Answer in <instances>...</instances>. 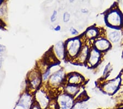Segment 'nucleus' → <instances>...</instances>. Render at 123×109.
Wrapping results in <instances>:
<instances>
[{"label": "nucleus", "mask_w": 123, "mask_h": 109, "mask_svg": "<svg viewBox=\"0 0 123 109\" xmlns=\"http://www.w3.org/2000/svg\"><path fill=\"white\" fill-rule=\"evenodd\" d=\"M66 58L74 59L78 55L83 46V42L81 37H75L69 39L65 42Z\"/></svg>", "instance_id": "obj_1"}, {"label": "nucleus", "mask_w": 123, "mask_h": 109, "mask_svg": "<svg viewBox=\"0 0 123 109\" xmlns=\"http://www.w3.org/2000/svg\"><path fill=\"white\" fill-rule=\"evenodd\" d=\"M27 83L29 93L34 94L42 84V73L38 69H35L29 72L27 78Z\"/></svg>", "instance_id": "obj_2"}, {"label": "nucleus", "mask_w": 123, "mask_h": 109, "mask_svg": "<svg viewBox=\"0 0 123 109\" xmlns=\"http://www.w3.org/2000/svg\"><path fill=\"white\" fill-rule=\"evenodd\" d=\"M66 76L63 69L61 68L52 73L48 80L47 81V86L48 88L54 89H57L65 84Z\"/></svg>", "instance_id": "obj_3"}, {"label": "nucleus", "mask_w": 123, "mask_h": 109, "mask_svg": "<svg viewBox=\"0 0 123 109\" xmlns=\"http://www.w3.org/2000/svg\"><path fill=\"white\" fill-rule=\"evenodd\" d=\"M106 22L109 27L119 29L123 25V17L119 10L112 9L106 15Z\"/></svg>", "instance_id": "obj_4"}, {"label": "nucleus", "mask_w": 123, "mask_h": 109, "mask_svg": "<svg viewBox=\"0 0 123 109\" xmlns=\"http://www.w3.org/2000/svg\"><path fill=\"white\" fill-rule=\"evenodd\" d=\"M35 102L42 109H47L50 104V98L46 89L41 87L33 94Z\"/></svg>", "instance_id": "obj_5"}, {"label": "nucleus", "mask_w": 123, "mask_h": 109, "mask_svg": "<svg viewBox=\"0 0 123 109\" xmlns=\"http://www.w3.org/2000/svg\"><path fill=\"white\" fill-rule=\"evenodd\" d=\"M55 102L57 109H72L76 100L74 97L63 92L57 95Z\"/></svg>", "instance_id": "obj_6"}, {"label": "nucleus", "mask_w": 123, "mask_h": 109, "mask_svg": "<svg viewBox=\"0 0 123 109\" xmlns=\"http://www.w3.org/2000/svg\"><path fill=\"white\" fill-rule=\"evenodd\" d=\"M34 102L33 94L29 92L23 93L14 109H30Z\"/></svg>", "instance_id": "obj_7"}, {"label": "nucleus", "mask_w": 123, "mask_h": 109, "mask_svg": "<svg viewBox=\"0 0 123 109\" xmlns=\"http://www.w3.org/2000/svg\"><path fill=\"white\" fill-rule=\"evenodd\" d=\"M121 79L120 77L111 80L105 83L102 86V89L105 93L108 94H113L118 90L120 84Z\"/></svg>", "instance_id": "obj_8"}, {"label": "nucleus", "mask_w": 123, "mask_h": 109, "mask_svg": "<svg viewBox=\"0 0 123 109\" xmlns=\"http://www.w3.org/2000/svg\"><path fill=\"white\" fill-rule=\"evenodd\" d=\"M101 58V52L92 46V48L90 50L88 58L87 59L86 63L89 67H96L98 64Z\"/></svg>", "instance_id": "obj_9"}, {"label": "nucleus", "mask_w": 123, "mask_h": 109, "mask_svg": "<svg viewBox=\"0 0 123 109\" xmlns=\"http://www.w3.org/2000/svg\"><path fill=\"white\" fill-rule=\"evenodd\" d=\"M51 51L54 56L56 57L57 60H62L66 58V53L65 50V43L62 41L57 42L54 46H53V49Z\"/></svg>", "instance_id": "obj_10"}, {"label": "nucleus", "mask_w": 123, "mask_h": 109, "mask_svg": "<svg viewBox=\"0 0 123 109\" xmlns=\"http://www.w3.org/2000/svg\"><path fill=\"white\" fill-rule=\"evenodd\" d=\"M84 81V78L78 73H72L66 76L65 84L80 86Z\"/></svg>", "instance_id": "obj_11"}, {"label": "nucleus", "mask_w": 123, "mask_h": 109, "mask_svg": "<svg viewBox=\"0 0 123 109\" xmlns=\"http://www.w3.org/2000/svg\"><path fill=\"white\" fill-rule=\"evenodd\" d=\"M90 50L89 45H83L80 52L73 60L75 61V62L78 63L79 64H83V63H86L87 59L88 58Z\"/></svg>", "instance_id": "obj_12"}, {"label": "nucleus", "mask_w": 123, "mask_h": 109, "mask_svg": "<svg viewBox=\"0 0 123 109\" xmlns=\"http://www.w3.org/2000/svg\"><path fill=\"white\" fill-rule=\"evenodd\" d=\"M122 34L119 29L111 28L107 31L108 40L113 43H118L122 37Z\"/></svg>", "instance_id": "obj_13"}, {"label": "nucleus", "mask_w": 123, "mask_h": 109, "mask_svg": "<svg viewBox=\"0 0 123 109\" xmlns=\"http://www.w3.org/2000/svg\"><path fill=\"white\" fill-rule=\"evenodd\" d=\"M93 47L100 52H104L110 49L111 43L107 39L102 38L95 40Z\"/></svg>", "instance_id": "obj_14"}, {"label": "nucleus", "mask_w": 123, "mask_h": 109, "mask_svg": "<svg viewBox=\"0 0 123 109\" xmlns=\"http://www.w3.org/2000/svg\"><path fill=\"white\" fill-rule=\"evenodd\" d=\"M80 86L65 84L63 86V92L74 97L80 91Z\"/></svg>", "instance_id": "obj_15"}, {"label": "nucleus", "mask_w": 123, "mask_h": 109, "mask_svg": "<svg viewBox=\"0 0 123 109\" xmlns=\"http://www.w3.org/2000/svg\"><path fill=\"white\" fill-rule=\"evenodd\" d=\"M99 34V31L96 28L90 27L86 30L84 34V37L85 39L89 40L94 39L98 36Z\"/></svg>", "instance_id": "obj_16"}, {"label": "nucleus", "mask_w": 123, "mask_h": 109, "mask_svg": "<svg viewBox=\"0 0 123 109\" xmlns=\"http://www.w3.org/2000/svg\"><path fill=\"white\" fill-rule=\"evenodd\" d=\"M88 106L84 102H76L72 109H88Z\"/></svg>", "instance_id": "obj_17"}, {"label": "nucleus", "mask_w": 123, "mask_h": 109, "mask_svg": "<svg viewBox=\"0 0 123 109\" xmlns=\"http://www.w3.org/2000/svg\"><path fill=\"white\" fill-rule=\"evenodd\" d=\"M57 15H58V12H57V10L54 9L52 13H51L50 17V21L51 22V23H53L56 21Z\"/></svg>", "instance_id": "obj_18"}, {"label": "nucleus", "mask_w": 123, "mask_h": 109, "mask_svg": "<svg viewBox=\"0 0 123 109\" xmlns=\"http://www.w3.org/2000/svg\"><path fill=\"white\" fill-rule=\"evenodd\" d=\"M71 18V15L70 13L67 12H66L64 13L63 14V16H62V19H63V22L64 23H68L69 21Z\"/></svg>", "instance_id": "obj_19"}, {"label": "nucleus", "mask_w": 123, "mask_h": 109, "mask_svg": "<svg viewBox=\"0 0 123 109\" xmlns=\"http://www.w3.org/2000/svg\"><path fill=\"white\" fill-rule=\"evenodd\" d=\"M69 31H70V33L71 35H74V36H77L79 34V31L77 30L74 28L73 27H71L70 29H69Z\"/></svg>", "instance_id": "obj_20"}, {"label": "nucleus", "mask_w": 123, "mask_h": 109, "mask_svg": "<svg viewBox=\"0 0 123 109\" xmlns=\"http://www.w3.org/2000/svg\"><path fill=\"white\" fill-rule=\"evenodd\" d=\"M110 67H111V64L110 63H108V64L106 66V67H105L104 71V77H106L107 75L108 74V73L110 72Z\"/></svg>", "instance_id": "obj_21"}, {"label": "nucleus", "mask_w": 123, "mask_h": 109, "mask_svg": "<svg viewBox=\"0 0 123 109\" xmlns=\"http://www.w3.org/2000/svg\"><path fill=\"white\" fill-rule=\"evenodd\" d=\"M6 51V46L2 44H0V52L3 53Z\"/></svg>", "instance_id": "obj_22"}, {"label": "nucleus", "mask_w": 123, "mask_h": 109, "mask_svg": "<svg viewBox=\"0 0 123 109\" xmlns=\"http://www.w3.org/2000/svg\"><path fill=\"white\" fill-rule=\"evenodd\" d=\"M30 109H42L37 104L36 102H34L33 104H32V105L31 106Z\"/></svg>", "instance_id": "obj_23"}, {"label": "nucleus", "mask_w": 123, "mask_h": 109, "mask_svg": "<svg viewBox=\"0 0 123 109\" xmlns=\"http://www.w3.org/2000/svg\"><path fill=\"white\" fill-rule=\"evenodd\" d=\"M61 27L60 25H56V26L54 28V29H53V30L55 31H59L61 30Z\"/></svg>", "instance_id": "obj_24"}, {"label": "nucleus", "mask_w": 123, "mask_h": 109, "mask_svg": "<svg viewBox=\"0 0 123 109\" xmlns=\"http://www.w3.org/2000/svg\"><path fill=\"white\" fill-rule=\"evenodd\" d=\"M81 12H82V13H83L86 14L88 12V10L86 8H82V9H81Z\"/></svg>", "instance_id": "obj_25"}, {"label": "nucleus", "mask_w": 123, "mask_h": 109, "mask_svg": "<svg viewBox=\"0 0 123 109\" xmlns=\"http://www.w3.org/2000/svg\"><path fill=\"white\" fill-rule=\"evenodd\" d=\"M3 58H0V69H1L2 65V63H3Z\"/></svg>", "instance_id": "obj_26"}, {"label": "nucleus", "mask_w": 123, "mask_h": 109, "mask_svg": "<svg viewBox=\"0 0 123 109\" xmlns=\"http://www.w3.org/2000/svg\"><path fill=\"white\" fill-rule=\"evenodd\" d=\"M3 53H2L0 52V58H1V57L2 58V56H3Z\"/></svg>", "instance_id": "obj_27"}, {"label": "nucleus", "mask_w": 123, "mask_h": 109, "mask_svg": "<svg viewBox=\"0 0 123 109\" xmlns=\"http://www.w3.org/2000/svg\"><path fill=\"white\" fill-rule=\"evenodd\" d=\"M123 109V108H119V109Z\"/></svg>", "instance_id": "obj_28"}]
</instances>
